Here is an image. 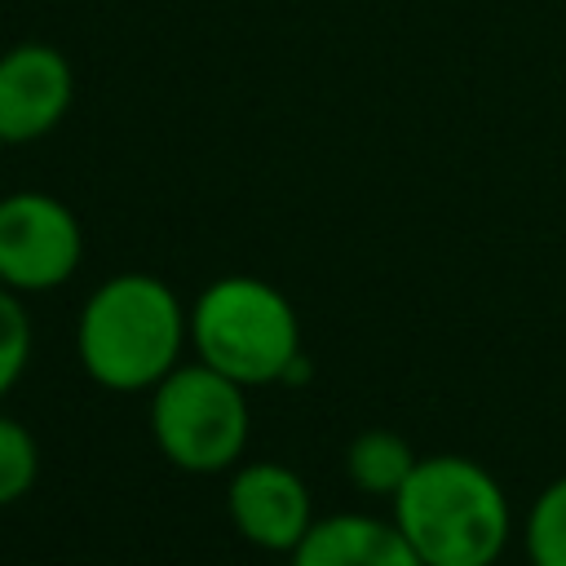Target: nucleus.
Segmentation results:
<instances>
[{"label":"nucleus","mask_w":566,"mask_h":566,"mask_svg":"<svg viewBox=\"0 0 566 566\" xmlns=\"http://www.w3.org/2000/svg\"><path fill=\"white\" fill-rule=\"evenodd\" d=\"M526 566H566V473L553 478L522 517Z\"/></svg>","instance_id":"nucleus-10"},{"label":"nucleus","mask_w":566,"mask_h":566,"mask_svg":"<svg viewBox=\"0 0 566 566\" xmlns=\"http://www.w3.org/2000/svg\"><path fill=\"white\" fill-rule=\"evenodd\" d=\"M75 102V71L62 49L22 40L0 53V146L49 137Z\"/></svg>","instance_id":"nucleus-6"},{"label":"nucleus","mask_w":566,"mask_h":566,"mask_svg":"<svg viewBox=\"0 0 566 566\" xmlns=\"http://www.w3.org/2000/svg\"><path fill=\"white\" fill-rule=\"evenodd\" d=\"M500 566H504V562H500Z\"/></svg>","instance_id":"nucleus-13"},{"label":"nucleus","mask_w":566,"mask_h":566,"mask_svg":"<svg viewBox=\"0 0 566 566\" xmlns=\"http://www.w3.org/2000/svg\"><path fill=\"white\" fill-rule=\"evenodd\" d=\"M252 433L248 389L208 363H177L150 389V438L159 455L195 478L226 473Z\"/></svg>","instance_id":"nucleus-4"},{"label":"nucleus","mask_w":566,"mask_h":566,"mask_svg":"<svg viewBox=\"0 0 566 566\" xmlns=\"http://www.w3.org/2000/svg\"><path fill=\"white\" fill-rule=\"evenodd\" d=\"M226 513L248 544L265 553H292L314 522V500H310L305 478L292 464L248 460L230 473Z\"/></svg>","instance_id":"nucleus-7"},{"label":"nucleus","mask_w":566,"mask_h":566,"mask_svg":"<svg viewBox=\"0 0 566 566\" xmlns=\"http://www.w3.org/2000/svg\"><path fill=\"white\" fill-rule=\"evenodd\" d=\"M287 566H424L394 517L371 513H327L314 517Z\"/></svg>","instance_id":"nucleus-8"},{"label":"nucleus","mask_w":566,"mask_h":566,"mask_svg":"<svg viewBox=\"0 0 566 566\" xmlns=\"http://www.w3.org/2000/svg\"><path fill=\"white\" fill-rule=\"evenodd\" d=\"M416 460L420 455L411 451V442L402 433H394V429H363L345 447V478L363 495L394 500V491L407 482V473L416 469Z\"/></svg>","instance_id":"nucleus-9"},{"label":"nucleus","mask_w":566,"mask_h":566,"mask_svg":"<svg viewBox=\"0 0 566 566\" xmlns=\"http://www.w3.org/2000/svg\"><path fill=\"white\" fill-rule=\"evenodd\" d=\"M389 504L394 526L424 566H500L513 539V509L500 478L455 451L420 455Z\"/></svg>","instance_id":"nucleus-2"},{"label":"nucleus","mask_w":566,"mask_h":566,"mask_svg":"<svg viewBox=\"0 0 566 566\" xmlns=\"http://www.w3.org/2000/svg\"><path fill=\"white\" fill-rule=\"evenodd\" d=\"M190 345V310L146 270L102 279L75 318V358L102 389H155Z\"/></svg>","instance_id":"nucleus-1"},{"label":"nucleus","mask_w":566,"mask_h":566,"mask_svg":"<svg viewBox=\"0 0 566 566\" xmlns=\"http://www.w3.org/2000/svg\"><path fill=\"white\" fill-rule=\"evenodd\" d=\"M27 363H31V318L22 292L0 283V398L22 380Z\"/></svg>","instance_id":"nucleus-12"},{"label":"nucleus","mask_w":566,"mask_h":566,"mask_svg":"<svg viewBox=\"0 0 566 566\" xmlns=\"http://www.w3.org/2000/svg\"><path fill=\"white\" fill-rule=\"evenodd\" d=\"M190 349L243 389L283 385L301 354L296 305L256 274H221L190 305Z\"/></svg>","instance_id":"nucleus-3"},{"label":"nucleus","mask_w":566,"mask_h":566,"mask_svg":"<svg viewBox=\"0 0 566 566\" xmlns=\"http://www.w3.org/2000/svg\"><path fill=\"white\" fill-rule=\"evenodd\" d=\"M40 478V442L35 433L13 420V416H0V509L18 504Z\"/></svg>","instance_id":"nucleus-11"},{"label":"nucleus","mask_w":566,"mask_h":566,"mask_svg":"<svg viewBox=\"0 0 566 566\" xmlns=\"http://www.w3.org/2000/svg\"><path fill=\"white\" fill-rule=\"evenodd\" d=\"M84 261L80 217L49 190L0 199V283L31 296L62 287Z\"/></svg>","instance_id":"nucleus-5"}]
</instances>
